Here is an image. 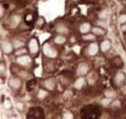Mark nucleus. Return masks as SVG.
I'll return each instance as SVG.
<instances>
[{
  "label": "nucleus",
  "mask_w": 126,
  "mask_h": 119,
  "mask_svg": "<svg viewBox=\"0 0 126 119\" xmlns=\"http://www.w3.org/2000/svg\"><path fill=\"white\" fill-rule=\"evenodd\" d=\"M43 51H44V54H45L47 57H49V58H55V57L57 56L56 50H55L51 45H50L49 43H46V44L44 45Z\"/></svg>",
  "instance_id": "nucleus-1"
},
{
  "label": "nucleus",
  "mask_w": 126,
  "mask_h": 119,
  "mask_svg": "<svg viewBox=\"0 0 126 119\" xmlns=\"http://www.w3.org/2000/svg\"><path fill=\"white\" fill-rule=\"evenodd\" d=\"M88 69H89V67H88L87 63H85V62H81V63H80V64H79V66H78L77 73H78V75H80V76L81 77V76H83V75L87 74Z\"/></svg>",
  "instance_id": "nucleus-2"
},
{
  "label": "nucleus",
  "mask_w": 126,
  "mask_h": 119,
  "mask_svg": "<svg viewBox=\"0 0 126 119\" xmlns=\"http://www.w3.org/2000/svg\"><path fill=\"white\" fill-rule=\"evenodd\" d=\"M124 81H125V74H124L123 72H121V71L117 72V73L115 74V78H114L115 84L116 86H121V85L124 83Z\"/></svg>",
  "instance_id": "nucleus-3"
},
{
  "label": "nucleus",
  "mask_w": 126,
  "mask_h": 119,
  "mask_svg": "<svg viewBox=\"0 0 126 119\" xmlns=\"http://www.w3.org/2000/svg\"><path fill=\"white\" fill-rule=\"evenodd\" d=\"M29 50H30V52L32 54H36L38 52L39 45H38V41L35 38H33V39L30 40V42H29Z\"/></svg>",
  "instance_id": "nucleus-4"
},
{
  "label": "nucleus",
  "mask_w": 126,
  "mask_h": 119,
  "mask_svg": "<svg viewBox=\"0 0 126 119\" xmlns=\"http://www.w3.org/2000/svg\"><path fill=\"white\" fill-rule=\"evenodd\" d=\"M98 51H99V47H98V45H97V43H91L89 46H88V54L90 55V56H94V55H96L97 53H98Z\"/></svg>",
  "instance_id": "nucleus-5"
},
{
  "label": "nucleus",
  "mask_w": 126,
  "mask_h": 119,
  "mask_svg": "<svg viewBox=\"0 0 126 119\" xmlns=\"http://www.w3.org/2000/svg\"><path fill=\"white\" fill-rule=\"evenodd\" d=\"M17 61H18V63H20L22 65H27L31 62V59L28 56H20L17 60Z\"/></svg>",
  "instance_id": "nucleus-6"
},
{
  "label": "nucleus",
  "mask_w": 126,
  "mask_h": 119,
  "mask_svg": "<svg viewBox=\"0 0 126 119\" xmlns=\"http://www.w3.org/2000/svg\"><path fill=\"white\" fill-rule=\"evenodd\" d=\"M1 48H2L3 52H4V53H6V54L11 53V52H12V50H13V46H12V44H11L10 42H7V41H5V42H3V43L1 44Z\"/></svg>",
  "instance_id": "nucleus-7"
},
{
  "label": "nucleus",
  "mask_w": 126,
  "mask_h": 119,
  "mask_svg": "<svg viewBox=\"0 0 126 119\" xmlns=\"http://www.w3.org/2000/svg\"><path fill=\"white\" fill-rule=\"evenodd\" d=\"M9 85L13 88V89H19L22 85V82L20 79L18 78H11L10 81H9Z\"/></svg>",
  "instance_id": "nucleus-8"
},
{
  "label": "nucleus",
  "mask_w": 126,
  "mask_h": 119,
  "mask_svg": "<svg viewBox=\"0 0 126 119\" xmlns=\"http://www.w3.org/2000/svg\"><path fill=\"white\" fill-rule=\"evenodd\" d=\"M111 47H112V44H111V41H110V40H104L100 45L101 51L104 52V53L108 52V51L111 49Z\"/></svg>",
  "instance_id": "nucleus-9"
},
{
  "label": "nucleus",
  "mask_w": 126,
  "mask_h": 119,
  "mask_svg": "<svg viewBox=\"0 0 126 119\" xmlns=\"http://www.w3.org/2000/svg\"><path fill=\"white\" fill-rule=\"evenodd\" d=\"M90 30H91V27H90V25L88 23H84V24H82L80 27V31L81 33H84V34H86L87 32H89Z\"/></svg>",
  "instance_id": "nucleus-10"
},
{
  "label": "nucleus",
  "mask_w": 126,
  "mask_h": 119,
  "mask_svg": "<svg viewBox=\"0 0 126 119\" xmlns=\"http://www.w3.org/2000/svg\"><path fill=\"white\" fill-rule=\"evenodd\" d=\"M84 83H85V80H84V78L83 77H80L79 79H77L75 82V88L76 89H81V87L84 85Z\"/></svg>",
  "instance_id": "nucleus-11"
},
{
  "label": "nucleus",
  "mask_w": 126,
  "mask_h": 119,
  "mask_svg": "<svg viewBox=\"0 0 126 119\" xmlns=\"http://www.w3.org/2000/svg\"><path fill=\"white\" fill-rule=\"evenodd\" d=\"M98 17H99L100 21H105V20H107L108 17H109V11L106 10V9L102 10L100 13L98 14Z\"/></svg>",
  "instance_id": "nucleus-12"
},
{
  "label": "nucleus",
  "mask_w": 126,
  "mask_h": 119,
  "mask_svg": "<svg viewBox=\"0 0 126 119\" xmlns=\"http://www.w3.org/2000/svg\"><path fill=\"white\" fill-rule=\"evenodd\" d=\"M92 34H94V35H104L105 30L100 27H95V28L92 29Z\"/></svg>",
  "instance_id": "nucleus-13"
},
{
  "label": "nucleus",
  "mask_w": 126,
  "mask_h": 119,
  "mask_svg": "<svg viewBox=\"0 0 126 119\" xmlns=\"http://www.w3.org/2000/svg\"><path fill=\"white\" fill-rule=\"evenodd\" d=\"M44 85H45V87H46L47 89H49V90H53L54 89V86H55V84H54L53 80H51V79H48V80H46V81H45V83H44Z\"/></svg>",
  "instance_id": "nucleus-14"
},
{
  "label": "nucleus",
  "mask_w": 126,
  "mask_h": 119,
  "mask_svg": "<svg viewBox=\"0 0 126 119\" xmlns=\"http://www.w3.org/2000/svg\"><path fill=\"white\" fill-rule=\"evenodd\" d=\"M66 41V38L63 36V35H57L55 38H54V42L56 44H64Z\"/></svg>",
  "instance_id": "nucleus-15"
},
{
  "label": "nucleus",
  "mask_w": 126,
  "mask_h": 119,
  "mask_svg": "<svg viewBox=\"0 0 126 119\" xmlns=\"http://www.w3.org/2000/svg\"><path fill=\"white\" fill-rule=\"evenodd\" d=\"M20 21H21V18H20L19 16H14V17L12 18V22H11V27H13V28H16V27H17V26L19 25Z\"/></svg>",
  "instance_id": "nucleus-16"
},
{
  "label": "nucleus",
  "mask_w": 126,
  "mask_h": 119,
  "mask_svg": "<svg viewBox=\"0 0 126 119\" xmlns=\"http://www.w3.org/2000/svg\"><path fill=\"white\" fill-rule=\"evenodd\" d=\"M57 32L58 33H66V32H68V29L65 27V26H63V25H59V26H57Z\"/></svg>",
  "instance_id": "nucleus-17"
},
{
  "label": "nucleus",
  "mask_w": 126,
  "mask_h": 119,
  "mask_svg": "<svg viewBox=\"0 0 126 119\" xmlns=\"http://www.w3.org/2000/svg\"><path fill=\"white\" fill-rule=\"evenodd\" d=\"M118 22L121 25H126V14H122L118 18Z\"/></svg>",
  "instance_id": "nucleus-18"
},
{
  "label": "nucleus",
  "mask_w": 126,
  "mask_h": 119,
  "mask_svg": "<svg viewBox=\"0 0 126 119\" xmlns=\"http://www.w3.org/2000/svg\"><path fill=\"white\" fill-rule=\"evenodd\" d=\"M48 96V93L45 91V90H40L39 93H38V98L39 99H44Z\"/></svg>",
  "instance_id": "nucleus-19"
},
{
  "label": "nucleus",
  "mask_w": 126,
  "mask_h": 119,
  "mask_svg": "<svg viewBox=\"0 0 126 119\" xmlns=\"http://www.w3.org/2000/svg\"><path fill=\"white\" fill-rule=\"evenodd\" d=\"M82 38L84 40H94L95 39V35L94 34H85Z\"/></svg>",
  "instance_id": "nucleus-20"
},
{
  "label": "nucleus",
  "mask_w": 126,
  "mask_h": 119,
  "mask_svg": "<svg viewBox=\"0 0 126 119\" xmlns=\"http://www.w3.org/2000/svg\"><path fill=\"white\" fill-rule=\"evenodd\" d=\"M101 104H102L104 106H107V105H109V104H111V99H110V98H106V99H104V100L101 101Z\"/></svg>",
  "instance_id": "nucleus-21"
},
{
  "label": "nucleus",
  "mask_w": 126,
  "mask_h": 119,
  "mask_svg": "<svg viewBox=\"0 0 126 119\" xmlns=\"http://www.w3.org/2000/svg\"><path fill=\"white\" fill-rule=\"evenodd\" d=\"M3 105H4V107H5L6 109H9V108L12 106V104H11V102H10L9 100H6V101L4 102V104H3Z\"/></svg>",
  "instance_id": "nucleus-22"
},
{
  "label": "nucleus",
  "mask_w": 126,
  "mask_h": 119,
  "mask_svg": "<svg viewBox=\"0 0 126 119\" xmlns=\"http://www.w3.org/2000/svg\"><path fill=\"white\" fill-rule=\"evenodd\" d=\"M63 119H73V115L70 112H66L63 116Z\"/></svg>",
  "instance_id": "nucleus-23"
},
{
  "label": "nucleus",
  "mask_w": 126,
  "mask_h": 119,
  "mask_svg": "<svg viewBox=\"0 0 126 119\" xmlns=\"http://www.w3.org/2000/svg\"><path fill=\"white\" fill-rule=\"evenodd\" d=\"M6 71V68H5V65L3 63H0V74H3L5 73Z\"/></svg>",
  "instance_id": "nucleus-24"
},
{
  "label": "nucleus",
  "mask_w": 126,
  "mask_h": 119,
  "mask_svg": "<svg viewBox=\"0 0 126 119\" xmlns=\"http://www.w3.org/2000/svg\"><path fill=\"white\" fill-rule=\"evenodd\" d=\"M97 25H99L100 27H103V28H107V24H106L105 21H99V22L97 23Z\"/></svg>",
  "instance_id": "nucleus-25"
},
{
  "label": "nucleus",
  "mask_w": 126,
  "mask_h": 119,
  "mask_svg": "<svg viewBox=\"0 0 126 119\" xmlns=\"http://www.w3.org/2000/svg\"><path fill=\"white\" fill-rule=\"evenodd\" d=\"M19 46H23V42L15 41V47H16V48H19Z\"/></svg>",
  "instance_id": "nucleus-26"
},
{
  "label": "nucleus",
  "mask_w": 126,
  "mask_h": 119,
  "mask_svg": "<svg viewBox=\"0 0 126 119\" xmlns=\"http://www.w3.org/2000/svg\"><path fill=\"white\" fill-rule=\"evenodd\" d=\"M25 52H26V50H24V49H23V50H18L16 54H17V55H20V56H21V54H23V53H25Z\"/></svg>",
  "instance_id": "nucleus-27"
},
{
  "label": "nucleus",
  "mask_w": 126,
  "mask_h": 119,
  "mask_svg": "<svg viewBox=\"0 0 126 119\" xmlns=\"http://www.w3.org/2000/svg\"><path fill=\"white\" fill-rule=\"evenodd\" d=\"M107 96L110 98V97H114L115 96V93H113V92H107Z\"/></svg>",
  "instance_id": "nucleus-28"
},
{
  "label": "nucleus",
  "mask_w": 126,
  "mask_h": 119,
  "mask_svg": "<svg viewBox=\"0 0 126 119\" xmlns=\"http://www.w3.org/2000/svg\"><path fill=\"white\" fill-rule=\"evenodd\" d=\"M3 7H2V5H0V17H2V15H3Z\"/></svg>",
  "instance_id": "nucleus-29"
},
{
  "label": "nucleus",
  "mask_w": 126,
  "mask_h": 119,
  "mask_svg": "<svg viewBox=\"0 0 126 119\" xmlns=\"http://www.w3.org/2000/svg\"><path fill=\"white\" fill-rule=\"evenodd\" d=\"M122 30H123V31H126V25L122 26Z\"/></svg>",
  "instance_id": "nucleus-30"
},
{
  "label": "nucleus",
  "mask_w": 126,
  "mask_h": 119,
  "mask_svg": "<svg viewBox=\"0 0 126 119\" xmlns=\"http://www.w3.org/2000/svg\"><path fill=\"white\" fill-rule=\"evenodd\" d=\"M18 107H19V108H22L23 106H22V104H18Z\"/></svg>",
  "instance_id": "nucleus-31"
},
{
  "label": "nucleus",
  "mask_w": 126,
  "mask_h": 119,
  "mask_svg": "<svg viewBox=\"0 0 126 119\" xmlns=\"http://www.w3.org/2000/svg\"><path fill=\"white\" fill-rule=\"evenodd\" d=\"M73 1H79V0H73Z\"/></svg>",
  "instance_id": "nucleus-32"
}]
</instances>
